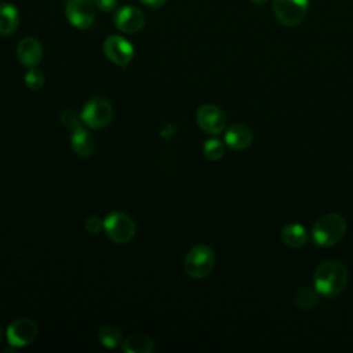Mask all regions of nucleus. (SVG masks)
Instances as JSON below:
<instances>
[{
  "mask_svg": "<svg viewBox=\"0 0 353 353\" xmlns=\"http://www.w3.org/2000/svg\"><path fill=\"white\" fill-rule=\"evenodd\" d=\"M313 284L320 295L332 298L345 290L347 284V270L338 261H325L316 268Z\"/></svg>",
  "mask_w": 353,
  "mask_h": 353,
  "instance_id": "f257e3e1",
  "label": "nucleus"
},
{
  "mask_svg": "<svg viewBox=\"0 0 353 353\" xmlns=\"http://www.w3.org/2000/svg\"><path fill=\"white\" fill-rule=\"evenodd\" d=\"M346 232V222L338 214H325L320 216L312 228V241L323 248L335 245L342 240Z\"/></svg>",
  "mask_w": 353,
  "mask_h": 353,
  "instance_id": "f03ea898",
  "label": "nucleus"
},
{
  "mask_svg": "<svg viewBox=\"0 0 353 353\" xmlns=\"http://www.w3.org/2000/svg\"><path fill=\"white\" fill-rule=\"evenodd\" d=\"M215 265V254L211 247L197 244L192 247L183 261L185 273L192 279H204L211 273Z\"/></svg>",
  "mask_w": 353,
  "mask_h": 353,
  "instance_id": "7ed1b4c3",
  "label": "nucleus"
},
{
  "mask_svg": "<svg viewBox=\"0 0 353 353\" xmlns=\"http://www.w3.org/2000/svg\"><path fill=\"white\" fill-rule=\"evenodd\" d=\"M103 230L116 244H127L135 236V222L124 212H112L103 221Z\"/></svg>",
  "mask_w": 353,
  "mask_h": 353,
  "instance_id": "20e7f679",
  "label": "nucleus"
},
{
  "mask_svg": "<svg viewBox=\"0 0 353 353\" xmlns=\"http://www.w3.org/2000/svg\"><path fill=\"white\" fill-rule=\"evenodd\" d=\"M113 117V108L110 105V102L105 98L97 97L90 99L81 113H80V119L81 121L94 130H101L103 127H106Z\"/></svg>",
  "mask_w": 353,
  "mask_h": 353,
  "instance_id": "39448f33",
  "label": "nucleus"
},
{
  "mask_svg": "<svg viewBox=\"0 0 353 353\" xmlns=\"http://www.w3.org/2000/svg\"><path fill=\"white\" fill-rule=\"evenodd\" d=\"M309 10V0H273V12L276 19L284 26L301 23Z\"/></svg>",
  "mask_w": 353,
  "mask_h": 353,
  "instance_id": "423d86ee",
  "label": "nucleus"
},
{
  "mask_svg": "<svg viewBox=\"0 0 353 353\" xmlns=\"http://www.w3.org/2000/svg\"><path fill=\"white\" fill-rule=\"evenodd\" d=\"M65 15L70 25L84 30L92 25L95 11L91 0H66Z\"/></svg>",
  "mask_w": 353,
  "mask_h": 353,
  "instance_id": "0eeeda50",
  "label": "nucleus"
},
{
  "mask_svg": "<svg viewBox=\"0 0 353 353\" xmlns=\"http://www.w3.org/2000/svg\"><path fill=\"white\" fill-rule=\"evenodd\" d=\"M39 327L37 324L28 317L18 319L12 321L7 328V341L14 347H23L34 341L37 336Z\"/></svg>",
  "mask_w": 353,
  "mask_h": 353,
  "instance_id": "6e6552de",
  "label": "nucleus"
},
{
  "mask_svg": "<svg viewBox=\"0 0 353 353\" xmlns=\"http://www.w3.org/2000/svg\"><path fill=\"white\" fill-rule=\"evenodd\" d=\"M196 120L200 128L211 135H216L222 132L226 127V114L219 106L214 103L201 105L197 109Z\"/></svg>",
  "mask_w": 353,
  "mask_h": 353,
  "instance_id": "1a4fd4ad",
  "label": "nucleus"
},
{
  "mask_svg": "<svg viewBox=\"0 0 353 353\" xmlns=\"http://www.w3.org/2000/svg\"><path fill=\"white\" fill-rule=\"evenodd\" d=\"M103 52L112 63L119 66H127L134 57L131 43L117 34H112L103 41Z\"/></svg>",
  "mask_w": 353,
  "mask_h": 353,
  "instance_id": "9d476101",
  "label": "nucleus"
},
{
  "mask_svg": "<svg viewBox=\"0 0 353 353\" xmlns=\"http://www.w3.org/2000/svg\"><path fill=\"white\" fill-rule=\"evenodd\" d=\"M113 23L119 30L132 34L142 30L146 23V18L139 8L134 6H124L116 11Z\"/></svg>",
  "mask_w": 353,
  "mask_h": 353,
  "instance_id": "9b49d317",
  "label": "nucleus"
},
{
  "mask_svg": "<svg viewBox=\"0 0 353 353\" xmlns=\"http://www.w3.org/2000/svg\"><path fill=\"white\" fill-rule=\"evenodd\" d=\"M43 57V48L37 39L25 37L17 47V58L26 68H34Z\"/></svg>",
  "mask_w": 353,
  "mask_h": 353,
  "instance_id": "f8f14e48",
  "label": "nucleus"
},
{
  "mask_svg": "<svg viewBox=\"0 0 353 353\" xmlns=\"http://www.w3.org/2000/svg\"><path fill=\"white\" fill-rule=\"evenodd\" d=\"M254 134L245 124H234L225 132V143L233 150H243L251 146Z\"/></svg>",
  "mask_w": 353,
  "mask_h": 353,
  "instance_id": "ddd939ff",
  "label": "nucleus"
},
{
  "mask_svg": "<svg viewBox=\"0 0 353 353\" xmlns=\"http://www.w3.org/2000/svg\"><path fill=\"white\" fill-rule=\"evenodd\" d=\"M70 146L77 156L87 157L94 150V139L88 131L83 127H77L70 135Z\"/></svg>",
  "mask_w": 353,
  "mask_h": 353,
  "instance_id": "4468645a",
  "label": "nucleus"
},
{
  "mask_svg": "<svg viewBox=\"0 0 353 353\" xmlns=\"http://www.w3.org/2000/svg\"><path fill=\"white\" fill-rule=\"evenodd\" d=\"M307 232L299 223H288L281 229V240L291 248H301L307 243Z\"/></svg>",
  "mask_w": 353,
  "mask_h": 353,
  "instance_id": "2eb2a0df",
  "label": "nucleus"
},
{
  "mask_svg": "<svg viewBox=\"0 0 353 353\" xmlns=\"http://www.w3.org/2000/svg\"><path fill=\"white\" fill-rule=\"evenodd\" d=\"M121 350L124 353H153L154 342L143 334H132L121 342Z\"/></svg>",
  "mask_w": 353,
  "mask_h": 353,
  "instance_id": "dca6fc26",
  "label": "nucleus"
},
{
  "mask_svg": "<svg viewBox=\"0 0 353 353\" xmlns=\"http://www.w3.org/2000/svg\"><path fill=\"white\" fill-rule=\"evenodd\" d=\"M18 28V10L11 3L0 4V34L10 36Z\"/></svg>",
  "mask_w": 353,
  "mask_h": 353,
  "instance_id": "f3484780",
  "label": "nucleus"
},
{
  "mask_svg": "<svg viewBox=\"0 0 353 353\" xmlns=\"http://www.w3.org/2000/svg\"><path fill=\"white\" fill-rule=\"evenodd\" d=\"M98 341L102 346L112 349L123 342V335L119 328L112 325H105L98 331Z\"/></svg>",
  "mask_w": 353,
  "mask_h": 353,
  "instance_id": "a211bd4d",
  "label": "nucleus"
},
{
  "mask_svg": "<svg viewBox=\"0 0 353 353\" xmlns=\"http://www.w3.org/2000/svg\"><path fill=\"white\" fill-rule=\"evenodd\" d=\"M317 296H319V292L316 291V288L302 287L295 294V305L302 310L313 309L317 303Z\"/></svg>",
  "mask_w": 353,
  "mask_h": 353,
  "instance_id": "6ab92c4d",
  "label": "nucleus"
},
{
  "mask_svg": "<svg viewBox=\"0 0 353 353\" xmlns=\"http://www.w3.org/2000/svg\"><path fill=\"white\" fill-rule=\"evenodd\" d=\"M203 153L208 160L216 161L223 156L225 145L216 138H210L205 141V143L203 146Z\"/></svg>",
  "mask_w": 353,
  "mask_h": 353,
  "instance_id": "aec40b11",
  "label": "nucleus"
},
{
  "mask_svg": "<svg viewBox=\"0 0 353 353\" xmlns=\"http://www.w3.org/2000/svg\"><path fill=\"white\" fill-rule=\"evenodd\" d=\"M23 81L28 88H30L32 91H37L44 84V74L41 70L36 68H29V70L25 73Z\"/></svg>",
  "mask_w": 353,
  "mask_h": 353,
  "instance_id": "412c9836",
  "label": "nucleus"
},
{
  "mask_svg": "<svg viewBox=\"0 0 353 353\" xmlns=\"http://www.w3.org/2000/svg\"><path fill=\"white\" fill-rule=\"evenodd\" d=\"M59 121L65 125V127H68V128H77V127H80V121H79V116L73 112V110H70V109H65V110H62L61 113H59Z\"/></svg>",
  "mask_w": 353,
  "mask_h": 353,
  "instance_id": "4be33fe9",
  "label": "nucleus"
},
{
  "mask_svg": "<svg viewBox=\"0 0 353 353\" xmlns=\"http://www.w3.org/2000/svg\"><path fill=\"white\" fill-rule=\"evenodd\" d=\"M85 229L92 233V234H97L99 233L102 229H103V221L99 219L98 216H90L87 221H85Z\"/></svg>",
  "mask_w": 353,
  "mask_h": 353,
  "instance_id": "5701e85b",
  "label": "nucleus"
},
{
  "mask_svg": "<svg viewBox=\"0 0 353 353\" xmlns=\"http://www.w3.org/2000/svg\"><path fill=\"white\" fill-rule=\"evenodd\" d=\"M94 3L101 11H112L117 6V0H94Z\"/></svg>",
  "mask_w": 353,
  "mask_h": 353,
  "instance_id": "b1692460",
  "label": "nucleus"
},
{
  "mask_svg": "<svg viewBox=\"0 0 353 353\" xmlns=\"http://www.w3.org/2000/svg\"><path fill=\"white\" fill-rule=\"evenodd\" d=\"M139 1L150 8H159V7H163L167 0H139Z\"/></svg>",
  "mask_w": 353,
  "mask_h": 353,
  "instance_id": "393cba45",
  "label": "nucleus"
},
{
  "mask_svg": "<svg viewBox=\"0 0 353 353\" xmlns=\"http://www.w3.org/2000/svg\"><path fill=\"white\" fill-rule=\"evenodd\" d=\"M251 3H255V4H263V3H266V1H269V0H250Z\"/></svg>",
  "mask_w": 353,
  "mask_h": 353,
  "instance_id": "a878e982",
  "label": "nucleus"
},
{
  "mask_svg": "<svg viewBox=\"0 0 353 353\" xmlns=\"http://www.w3.org/2000/svg\"><path fill=\"white\" fill-rule=\"evenodd\" d=\"M1 341H3V331H1V328H0V343H1Z\"/></svg>",
  "mask_w": 353,
  "mask_h": 353,
  "instance_id": "bb28decb",
  "label": "nucleus"
}]
</instances>
